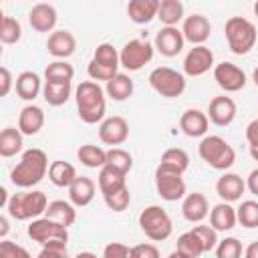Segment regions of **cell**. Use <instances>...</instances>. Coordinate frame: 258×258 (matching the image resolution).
<instances>
[{
  "label": "cell",
  "mask_w": 258,
  "mask_h": 258,
  "mask_svg": "<svg viewBox=\"0 0 258 258\" xmlns=\"http://www.w3.org/2000/svg\"><path fill=\"white\" fill-rule=\"evenodd\" d=\"M48 157L42 149L32 147L26 149L20 157V161L16 163V167L10 171V181L16 187H32L36 183L42 181V177L48 173Z\"/></svg>",
  "instance_id": "cell-1"
},
{
  "label": "cell",
  "mask_w": 258,
  "mask_h": 258,
  "mask_svg": "<svg viewBox=\"0 0 258 258\" xmlns=\"http://www.w3.org/2000/svg\"><path fill=\"white\" fill-rule=\"evenodd\" d=\"M75 101H77V111L83 123L95 125L105 119V91L101 89L99 83L95 81H83L77 91H75Z\"/></svg>",
  "instance_id": "cell-2"
},
{
  "label": "cell",
  "mask_w": 258,
  "mask_h": 258,
  "mask_svg": "<svg viewBox=\"0 0 258 258\" xmlns=\"http://www.w3.org/2000/svg\"><path fill=\"white\" fill-rule=\"evenodd\" d=\"M198 153L200 157L218 171H226L234 165L236 161V151L234 147L220 135H206L202 137L200 145H198Z\"/></svg>",
  "instance_id": "cell-3"
},
{
  "label": "cell",
  "mask_w": 258,
  "mask_h": 258,
  "mask_svg": "<svg viewBox=\"0 0 258 258\" xmlns=\"http://www.w3.org/2000/svg\"><path fill=\"white\" fill-rule=\"evenodd\" d=\"M48 200L44 196V191L40 189H32V191H22V194H14L6 206L8 216L24 222V220H36L42 214H46L48 208Z\"/></svg>",
  "instance_id": "cell-4"
},
{
  "label": "cell",
  "mask_w": 258,
  "mask_h": 258,
  "mask_svg": "<svg viewBox=\"0 0 258 258\" xmlns=\"http://www.w3.org/2000/svg\"><path fill=\"white\" fill-rule=\"evenodd\" d=\"M224 34H226V40H228V46L234 54H248L254 44H256V26L244 18V16H232L226 26H224Z\"/></svg>",
  "instance_id": "cell-5"
},
{
  "label": "cell",
  "mask_w": 258,
  "mask_h": 258,
  "mask_svg": "<svg viewBox=\"0 0 258 258\" xmlns=\"http://www.w3.org/2000/svg\"><path fill=\"white\" fill-rule=\"evenodd\" d=\"M139 228L153 242H163L173 232L171 218L161 206H147L139 214Z\"/></svg>",
  "instance_id": "cell-6"
},
{
  "label": "cell",
  "mask_w": 258,
  "mask_h": 258,
  "mask_svg": "<svg viewBox=\"0 0 258 258\" xmlns=\"http://www.w3.org/2000/svg\"><path fill=\"white\" fill-rule=\"evenodd\" d=\"M69 228L48 220V218H36L28 224V238L32 242H38L42 248L44 246H67L69 242Z\"/></svg>",
  "instance_id": "cell-7"
},
{
  "label": "cell",
  "mask_w": 258,
  "mask_h": 258,
  "mask_svg": "<svg viewBox=\"0 0 258 258\" xmlns=\"http://www.w3.org/2000/svg\"><path fill=\"white\" fill-rule=\"evenodd\" d=\"M149 85L157 95L165 99H175V97H181L185 91V77L175 69L157 67L149 73Z\"/></svg>",
  "instance_id": "cell-8"
},
{
  "label": "cell",
  "mask_w": 258,
  "mask_h": 258,
  "mask_svg": "<svg viewBox=\"0 0 258 258\" xmlns=\"http://www.w3.org/2000/svg\"><path fill=\"white\" fill-rule=\"evenodd\" d=\"M153 50H155V46H153L151 42L141 40V38H133V40L125 42L123 48H121V52H119L121 67L127 69L129 73L139 71V69H143L147 62H151Z\"/></svg>",
  "instance_id": "cell-9"
},
{
  "label": "cell",
  "mask_w": 258,
  "mask_h": 258,
  "mask_svg": "<svg viewBox=\"0 0 258 258\" xmlns=\"http://www.w3.org/2000/svg\"><path fill=\"white\" fill-rule=\"evenodd\" d=\"M155 189L161 196V200L165 202H177L185 198V181L183 175L167 169L163 165L155 167Z\"/></svg>",
  "instance_id": "cell-10"
},
{
  "label": "cell",
  "mask_w": 258,
  "mask_h": 258,
  "mask_svg": "<svg viewBox=\"0 0 258 258\" xmlns=\"http://www.w3.org/2000/svg\"><path fill=\"white\" fill-rule=\"evenodd\" d=\"M214 81L226 93H238L246 87V73L234 62H218L214 67Z\"/></svg>",
  "instance_id": "cell-11"
},
{
  "label": "cell",
  "mask_w": 258,
  "mask_h": 258,
  "mask_svg": "<svg viewBox=\"0 0 258 258\" xmlns=\"http://www.w3.org/2000/svg\"><path fill=\"white\" fill-rule=\"evenodd\" d=\"M214 67V52L206 44L189 48V52L183 58V73L187 77H202Z\"/></svg>",
  "instance_id": "cell-12"
},
{
  "label": "cell",
  "mask_w": 258,
  "mask_h": 258,
  "mask_svg": "<svg viewBox=\"0 0 258 258\" xmlns=\"http://www.w3.org/2000/svg\"><path fill=\"white\" fill-rule=\"evenodd\" d=\"M127 137H129V123H127L125 117L113 115V117H107V119L101 121V125H99V139L105 145L117 147V145L125 143Z\"/></svg>",
  "instance_id": "cell-13"
},
{
  "label": "cell",
  "mask_w": 258,
  "mask_h": 258,
  "mask_svg": "<svg viewBox=\"0 0 258 258\" xmlns=\"http://www.w3.org/2000/svg\"><path fill=\"white\" fill-rule=\"evenodd\" d=\"M181 34L187 42H191L194 46L204 44L210 34H212V24L204 14H189L183 18V26H181Z\"/></svg>",
  "instance_id": "cell-14"
},
{
  "label": "cell",
  "mask_w": 258,
  "mask_h": 258,
  "mask_svg": "<svg viewBox=\"0 0 258 258\" xmlns=\"http://www.w3.org/2000/svg\"><path fill=\"white\" fill-rule=\"evenodd\" d=\"M183 34L177 26H163L153 40V46L157 52H161L163 56H177L183 50Z\"/></svg>",
  "instance_id": "cell-15"
},
{
  "label": "cell",
  "mask_w": 258,
  "mask_h": 258,
  "mask_svg": "<svg viewBox=\"0 0 258 258\" xmlns=\"http://www.w3.org/2000/svg\"><path fill=\"white\" fill-rule=\"evenodd\" d=\"M236 103L232 97H226V95H220V97H214L210 101V107H208V119L218 125V127H226L230 125L234 119H236Z\"/></svg>",
  "instance_id": "cell-16"
},
{
  "label": "cell",
  "mask_w": 258,
  "mask_h": 258,
  "mask_svg": "<svg viewBox=\"0 0 258 258\" xmlns=\"http://www.w3.org/2000/svg\"><path fill=\"white\" fill-rule=\"evenodd\" d=\"M56 10L52 4H46V2H40V4H34L28 12V22L30 26L36 30V32H54V26H56Z\"/></svg>",
  "instance_id": "cell-17"
},
{
  "label": "cell",
  "mask_w": 258,
  "mask_h": 258,
  "mask_svg": "<svg viewBox=\"0 0 258 258\" xmlns=\"http://www.w3.org/2000/svg\"><path fill=\"white\" fill-rule=\"evenodd\" d=\"M46 50L56 60H64L77 50V38L71 30H54L46 40Z\"/></svg>",
  "instance_id": "cell-18"
},
{
  "label": "cell",
  "mask_w": 258,
  "mask_h": 258,
  "mask_svg": "<svg viewBox=\"0 0 258 258\" xmlns=\"http://www.w3.org/2000/svg\"><path fill=\"white\" fill-rule=\"evenodd\" d=\"M244 189H246V181H244L238 173H228V171H226V173L220 175L218 181H216V194L220 196L222 202H228V204L238 202V200L242 198Z\"/></svg>",
  "instance_id": "cell-19"
},
{
  "label": "cell",
  "mask_w": 258,
  "mask_h": 258,
  "mask_svg": "<svg viewBox=\"0 0 258 258\" xmlns=\"http://www.w3.org/2000/svg\"><path fill=\"white\" fill-rule=\"evenodd\" d=\"M208 125H210V119L200 109H185L179 117V129L187 137H206Z\"/></svg>",
  "instance_id": "cell-20"
},
{
  "label": "cell",
  "mask_w": 258,
  "mask_h": 258,
  "mask_svg": "<svg viewBox=\"0 0 258 258\" xmlns=\"http://www.w3.org/2000/svg\"><path fill=\"white\" fill-rule=\"evenodd\" d=\"M181 214L187 222L191 224H200L208 214H210V206H208V198L200 191L187 194L181 202Z\"/></svg>",
  "instance_id": "cell-21"
},
{
  "label": "cell",
  "mask_w": 258,
  "mask_h": 258,
  "mask_svg": "<svg viewBox=\"0 0 258 258\" xmlns=\"http://www.w3.org/2000/svg\"><path fill=\"white\" fill-rule=\"evenodd\" d=\"M95 181L87 175H77V179L69 187V200L75 208H85L95 198Z\"/></svg>",
  "instance_id": "cell-22"
},
{
  "label": "cell",
  "mask_w": 258,
  "mask_h": 258,
  "mask_svg": "<svg viewBox=\"0 0 258 258\" xmlns=\"http://www.w3.org/2000/svg\"><path fill=\"white\" fill-rule=\"evenodd\" d=\"M236 224H238V216H236V208H232V204L220 202L210 210V226L216 232H230Z\"/></svg>",
  "instance_id": "cell-23"
},
{
  "label": "cell",
  "mask_w": 258,
  "mask_h": 258,
  "mask_svg": "<svg viewBox=\"0 0 258 258\" xmlns=\"http://www.w3.org/2000/svg\"><path fill=\"white\" fill-rule=\"evenodd\" d=\"M44 125V111L38 105H26L22 107L18 115V129L22 135H36Z\"/></svg>",
  "instance_id": "cell-24"
},
{
  "label": "cell",
  "mask_w": 258,
  "mask_h": 258,
  "mask_svg": "<svg viewBox=\"0 0 258 258\" xmlns=\"http://www.w3.org/2000/svg\"><path fill=\"white\" fill-rule=\"evenodd\" d=\"M159 0H131L127 4V14L135 24H149L157 18Z\"/></svg>",
  "instance_id": "cell-25"
},
{
  "label": "cell",
  "mask_w": 258,
  "mask_h": 258,
  "mask_svg": "<svg viewBox=\"0 0 258 258\" xmlns=\"http://www.w3.org/2000/svg\"><path fill=\"white\" fill-rule=\"evenodd\" d=\"M14 89L22 101H34L38 97V93L42 91L40 77L32 71H22L14 81Z\"/></svg>",
  "instance_id": "cell-26"
},
{
  "label": "cell",
  "mask_w": 258,
  "mask_h": 258,
  "mask_svg": "<svg viewBox=\"0 0 258 258\" xmlns=\"http://www.w3.org/2000/svg\"><path fill=\"white\" fill-rule=\"evenodd\" d=\"M123 187H127V175L125 173H121L119 169H115L111 165H105L99 169V189L103 196H111Z\"/></svg>",
  "instance_id": "cell-27"
},
{
  "label": "cell",
  "mask_w": 258,
  "mask_h": 258,
  "mask_svg": "<svg viewBox=\"0 0 258 258\" xmlns=\"http://www.w3.org/2000/svg\"><path fill=\"white\" fill-rule=\"evenodd\" d=\"M44 218H48V220H52V222H56V224L69 228V226H73L75 220H77V210H75V206H73L71 202L54 200V202L48 204Z\"/></svg>",
  "instance_id": "cell-28"
},
{
  "label": "cell",
  "mask_w": 258,
  "mask_h": 258,
  "mask_svg": "<svg viewBox=\"0 0 258 258\" xmlns=\"http://www.w3.org/2000/svg\"><path fill=\"white\" fill-rule=\"evenodd\" d=\"M73 85L71 83H58V81H44L42 97L50 107H60L71 99Z\"/></svg>",
  "instance_id": "cell-29"
},
{
  "label": "cell",
  "mask_w": 258,
  "mask_h": 258,
  "mask_svg": "<svg viewBox=\"0 0 258 258\" xmlns=\"http://www.w3.org/2000/svg\"><path fill=\"white\" fill-rule=\"evenodd\" d=\"M48 179L56 187H71V183L77 179V169L69 161H52L48 167Z\"/></svg>",
  "instance_id": "cell-30"
},
{
  "label": "cell",
  "mask_w": 258,
  "mask_h": 258,
  "mask_svg": "<svg viewBox=\"0 0 258 258\" xmlns=\"http://www.w3.org/2000/svg\"><path fill=\"white\" fill-rule=\"evenodd\" d=\"M133 89H135L133 79H131L129 75H125V73H119L117 77H113V79L105 85V93H107V97L113 99V101H127V99L133 95Z\"/></svg>",
  "instance_id": "cell-31"
},
{
  "label": "cell",
  "mask_w": 258,
  "mask_h": 258,
  "mask_svg": "<svg viewBox=\"0 0 258 258\" xmlns=\"http://www.w3.org/2000/svg\"><path fill=\"white\" fill-rule=\"evenodd\" d=\"M77 157L85 167H91V169H101L107 165V151L99 145H91V143L81 145L77 149Z\"/></svg>",
  "instance_id": "cell-32"
},
{
  "label": "cell",
  "mask_w": 258,
  "mask_h": 258,
  "mask_svg": "<svg viewBox=\"0 0 258 258\" xmlns=\"http://www.w3.org/2000/svg\"><path fill=\"white\" fill-rule=\"evenodd\" d=\"M22 151V133L16 127H6L0 133V155L2 157H14Z\"/></svg>",
  "instance_id": "cell-33"
},
{
  "label": "cell",
  "mask_w": 258,
  "mask_h": 258,
  "mask_svg": "<svg viewBox=\"0 0 258 258\" xmlns=\"http://www.w3.org/2000/svg\"><path fill=\"white\" fill-rule=\"evenodd\" d=\"M159 165H163L167 169H173V171L183 175V171L189 167V155L179 147H169V149L163 151Z\"/></svg>",
  "instance_id": "cell-34"
},
{
  "label": "cell",
  "mask_w": 258,
  "mask_h": 258,
  "mask_svg": "<svg viewBox=\"0 0 258 258\" xmlns=\"http://www.w3.org/2000/svg\"><path fill=\"white\" fill-rule=\"evenodd\" d=\"M157 18L165 26H175L183 18V4L179 0H161L159 10H157Z\"/></svg>",
  "instance_id": "cell-35"
},
{
  "label": "cell",
  "mask_w": 258,
  "mask_h": 258,
  "mask_svg": "<svg viewBox=\"0 0 258 258\" xmlns=\"http://www.w3.org/2000/svg\"><path fill=\"white\" fill-rule=\"evenodd\" d=\"M175 250H177L179 254H183L185 258H200V256L204 254L202 242H200V238L194 234V230L183 232V234L177 238V242H175Z\"/></svg>",
  "instance_id": "cell-36"
},
{
  "label": "cell",
  "mask_w": 258,
  "mask_h": 258,
  "mask_svg": "<svg viewBox=\"0 0 258 258\" xmlns=\"http://www.w3.org/2000/svg\"><path fill=\"white\" fill-rule=\"evenodd\" d=\"M75 77V69L67 60H52L44 69V79L46 81H58V83H71Z\"/></svg>",
  "instance_id": "cell-37"
},
{
  "label": "cell",
  "mask_w": 258,
  "mask_h": 258,
  "mask_svg": "<svg viewBox=\"0 0 258 258\" xmlns=\"http://www.w3.org/2000/svg\"><path fill=\"white\" fill-rule=\"evenodd\" d=\"M93 60L99 62V64H103V67H109V69H117V71L121 67L119 52H117V48L111 42H101L95 48V52H93Z\"/></svg>",
  "instance_id": "cell-38"
},
{
  "label": "cell",
  "mask_w": 258,
  "mask_h": 258,
  "mask_svg": "<svg viewBox=\"0 0 258 258\" xmlns=\"http://www.w3.org/2000/svg\"><path fill=\"white\" fill-rule=\"evenodd\" d=\"M22 38V26L12 16H2L0 22V42L2 44H16Z\"/></svg>",
  "instance_id": "cell-39"
},
{
  "label": "cell",
  "mask_w": 258,
  "mask_h": 258,
  "mask_svg": "<svg viewBox=\"0 0 258 258\" xmlns=\"http://www.w3.org/2000/svg\"><path fill=\"white\" fill-rule=\"evenodd\" d=\"M107 165H111V167H115V169H119L121 173L127 175L133 167V157H131L129 151H125L121 147H111L107 151Z\"/></svg>",
  "instance_id": "cell-40"
},
{
  "label": "cell",
  "mask_w": 258,
  "mask_h": 258,
  "mask_svg": "<svg viewBox=\"0 0 258 258\" xmlns=\"http://www.w3.org/2000/svg\"><path fill=\"white\" fill-rule=\"evenodd\" d=\"M236 216H238V224H242L244 228H258V202L254 200L242 202L240 208H236Z\"/></svg>",
  "instance_id": "cell-41"
},
{
  "label": "cell",
  "mask_w": 258,
  "mask_h": 258,
  "mask_svg": "<svg viewBox=\"0 0 258 258\" xmlns=\"http://www.w3.org/2000/svg\"><path fill=\"white\" fill-rule=\"evenodd\" d=\"M216 258H242V242L238 238H224L216 246Z\"/></svg>",
  "instance_id": "cell-42"
},
{
  "label": "cell",
  "mask_w": 258,
  "mask_h": 258,
  "mask_svg": "<svg viewBox=\"0 0 258 258\" xmlns=\"http://www.w3.org/2000/svg\"><path fill=\"white\" fill-rule=\"evenodd\" d=\"M103 200H105L109 210L125 212L129 208V204H131V191H129V187H123V189H119V191H115L111 196H103Z\"/></svg>",
  "instance_id": "cell-43"
},
{
  "label": "cell",
  "mask_w": 258,
  "mask_h": 258,
  "mask_svg": "<svg viewBox=\"0 0 258 258\" xmlns=\"http://www.w3.org/2000/svg\"><path fill=\"white\" fill-rule=\"evenodd\" d=\"M194 234L200 238L202 242V248H204V254L210 252V250H216L218 246V232L212 228V226H194Z\"/></svg>",
  "instance_id": "cell-44"
},
{
  "label": "cell",
  "mask_w": 258,
  "mask_h": 258,
  "mask_svg": "<svg viewBox=\"0 0 258 258\" xmlns=\"http://www.w3.org/2000/svg\"><path fill=\"white\" fill-rule=\"evenodd\" d=\"M87 73H89L91 81H95V83H99V81L109 83L113 77H117V75H119V71H117V69L103 67V64H99V62H95L93 58H91V62L87 64Z\"/></svg>",
  "instance_id": "cell-45"
},
{
  "label": "cell",
  "mask_w": 258,
  "mask_h": 258,
  "mask_svg": "<svg viewBox=\"0 0 258 258\" xmlns=\"http://www.w3.org/2000/svg\"><path fill=\"white\" fill-rule=\"evenodd\" d=\"M0 258H32V256L20 244L10 242V240H2L0 242Z\"/></svg>",
  "instance_id": "cell-46"
},
{
  "label": "cell",
  "mask_w": 258,
  "mask_h": 258,
  "mask_svg": "<svg viewBox=\"0 0 258 258\" xmlns=\"http://www.w3.org/2000/svg\"><path fill=\"white\" fill-rule=\"evenodd\" d=\"M103 258H131V248L121 242H109L103 248Z\"/></svg>",
  "instance_id": "cell-47"
},
{
  "label": "cell",
  "mask_w": 258,
  "mask_h": 258,
  "mask_svg": "<svg viewBox=\"0 0 258 258\" xmlns=\"http://www.w3.org/2000/svg\"><path fill=\"white\" fill-rule=\"evenodd\" d=\"M131 258H159V250L155 244H137L131 246Z\"/></svg>",
  "instance_id": "cell-48"
},
{
  "label": "cell",
  "mask_w": 258,
  "mask_h": 258,
  "mask_svg": "<svg viewBox=\"0 0 258 258\" xmlns=\"http://www.w3.org/2000/svg\"><path fill=\"white\" fill-rule=\"evenodd\" d=\"M36 258H69L67 246H44Z\"/></svg>",
  "instance_id": "cell-49"
},
{
  "label": "cell",
  "mask_w": 258,
  "mask_h": 258,
  "mask_svg": "<svg viewBox=\"0 0 258 258\" xmlns=\"http://www.w3.org/2000/svg\"><path fill=\"white\" fill-rule=\"evenodd\" d=\"M12 89V75L6 67L0 69V97H6Z\"/></svg>",
  "instance_id": "cell-50"
},
{
  "label": "cell",
  "mask_w": 258,
  "mask_h": 258,
  "mask_svg": "<svg viewBox=\"0 0 258 258\" xmlns=\"http://www.w3.org/2000/svg\"><path fill=\"white\" fill-rule=\"evenodd\" d=\"M246 141L250 147H258V117L252 119L246 127Z\"/></svg>",
  "instance_id": "cell-51"
},
{
  "label": "cell",
  "mask_w": 258,
  "mask_h": 258,
  "mask_svg": "<svg viewBox=\"0 0 258 258\" xmlns=\"http://www.w3.org/2000/svg\"><path fill=\"white\" fill-rule=\"evenodd\" d=\"M246 187L250 189L252 196H258V167L250 171V175L246 177Z\"/></svg>",
  "instance_id": "cell-52"
},
{
  "label": "cell",
  "mask_w": 258,
  "mask_h": 258,
  "mask_svg": "<svg viewBox=\"0 0 258 258\" xmlns=\"http://www.w3.org/2000/svg\"><path fill=\"white\" fill-rule=\"evenodd\" d=\"M244 258H258V240L248 244V248L244 250Z\"/></svg>",
  "instance_id": "cell-53"
},
{
  "label": "cell",
  "mask_w": 258,
  "mask_h": 258,
  "mask_svg": "<svg viewBox=\"0 0 258 258\" xmlns=\"http://www.w3.org/2000/svg\"><path fill=\"white\" fill-rule=\"evenodd\" d=\"M6 232H8V218H6V216H2V218H0V236L4 238V236H6Z\"/></svg>",
  "instance_id": "cell-54"
},
{
  "label": "cell",
  "mask_w": 258,
  "mask_h": 258,
  "mask_svg": "<svg viewBox=\"0 0 258 258\" xmlns=\"http://www.w3.org/2000/svg\"><path fill=\"white\" fill-rule=\"evenodd\" d=\"M75 258H97V254H93V252H79Z\"/></svg>",
  "instance_id": "cell-55"
},
{
  "label": "cell",
  "mask_w": 258,
  "mask_h": 258,
  "mask_svg": "<svg viewBox=\"0 0 258 258\" xmlns=\"http://www.w3.org/2000/svg\"><path fill=\"white\" fill-rule=\"evenodd\" d=\"M250 157L254 161H258V147H250Z\"/></svg>",
  "instance_id": "cell-56"
},
{
  "label": "cell",
  "mask_w": 258,
  "mask_h": 258,
  "mask_svg": "<svg viewBox=\"0 0 258 258\" xmlns=\"http://www.w3.org/2000/svg\"><path fill=\"white\" fill-rule=\"evenodd\" d=\"M252 81H254V85L258 87V67L254 69V73H252Z\"/></svg>",
  "instance_id": "cell-57"
},
{
  "label": "cell",
  "mask_w": 258,
  "mask_h": 258,
  "mask_svg": "<svg viewBox=\"0 0 258 258\" xmlns=\"http://www.w3.org/2000/svg\"><path fill=\"white\" fill-rule=\"evenodd\" d=\"M167 258H185V256H183V254H179V252L175 250V252H171V254H169Z\"/></svg>",
  "instance_id": "cell-58"
},
{
  "label": "cell",
  "mask_w": 258,
  "mask_h": 258,
  "mask_svg": "<svg viewBox=\"0 0 258 258\" xmlns=\"http://www.w3.org/2000/svg\"><path fill=\"white\" fill-rule=\"evenodd\" d=\"M254 12H256V16H258V2L254 4Z\"/></svg>",
  "instance_id": "cell-59"
}]
</instances>
